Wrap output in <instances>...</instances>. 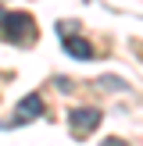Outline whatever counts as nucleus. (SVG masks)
<instances>
[{"label": "nucleus", "instance_id": "1", "mask_svg": "<svg viewBox=\"0 0 143 146\" xmlns=\"http://www.w3.org/2000/svg\"><path fill=\"white\" fill-rule=\"evenodd\" d=\"M4 39L14 43V46H29V43L36 39L32 14H25V11H7L4 14Z\"/></svg>", "mask_w": 143, "mask_h": 146}, {"label": "nucleus", "instance_id": "2", "mask_svg": "<svg viewBox=\"0 0 143 146\" xmlns=\"http://www.w3.org/2000/svg\"><path fill=\"white\" fill-rule=\"evenodd\" d=\"M43 114V96L39 93H29V96H21L18 104H14V114L4 121V128L11 132V128H21V125H29V121H36Z\"/></svg>", "mask_w": 143, "mask_h": 146}, {"label": "nucleus", "instance_id": "3", "mask_svg": "<svg viewBox=\"0 0 143 146\" xmlns=\"http://www.w3.org/2000/svg\"><path fill=\"white\" fill-rule=\"evenodd\" d=\"M57 36L64 39V50H68L72 57H79V61H90V57H97L93 54V46L79 36V21H57Z\"/></svg>", "mask_w": 143, "mask_h": 146}, {"label": "nucleus", "instance_id": "4", "mask_svg": "<svg viewBox=\"0 0 143 146\" xmlns=\"http://www.w3.org/2000/svg\"><path fill=\"white\" fill-rule=\"evenodd\" d=\"M100 118H104V114H100L97 107H79V111H68V128L75 135H90L93 128L100 125Z\"/></svg>", "mask_w": 143, "mask_h": 146}, {"label": "nucleus", "instance_id": "5", "mask_svg": "<svg viewBox=\"0 0 143 146\" xmlns=\"http://www.w3.org/2000/svg\"><path fill=\"white\" fill-rule=\"evenodd\" d=\"M100 146H129V143H125V139H118V135H111V139H104Z\"/></svg>", "mask_w": 143, "mask_h": 146}]
</instances>
